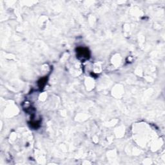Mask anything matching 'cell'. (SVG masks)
I'll use <instances>...</instances> for the list:
<instances>
[{
	"mask_svg": "<svg viewBox=\"0 0 165 165\" xmlns=\"http://www.w3.org/2000/svg\"><path fill=\"white\" fill-rule=\"evenodd\" d=\"M77 56L79 58L83 59H88L90 57V52L87 49L79 48L77 50Z\"/></svg>",
	"mask_w": 165,
	"mask_h": 165,
	"instance_id": "cell-1",
	"label": "cell"
},
{
	"mask_svg": "<svg viewBox=\"0 0 165 165\" xmlns=\"http://www.w3.org/2000/svg\"><path fill=\"white\" fill-rule=\"evenodd\" d=\"M45 82H46V79H41L40 81L39 82V85H40V84H41V85H39V87L43 88V86H44V85H45Z\"/></svg>",
	"mask_w": 165,
	"mask_h": 165,
	"instance_id": "cell-2",
	"label": "cell"
}]
</instances>
